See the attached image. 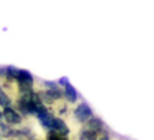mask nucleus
<instances>
[{
	"mask_svg": "<svg viewBox=\"0 0 154 140\" xmlns=\"http://www.w3.org/2000/svg\"><path fill=\"white\" fill-rule=\"evenodd\" d=\"M0 121H3V110L0 109Z\"/></svg>",
	"mask_w": 154,
	"mask_h": 140,
	"instance_id": "nucleus-16",
	"label": "nucleus"
},
{
	"mask_svg": "<svg viewBox=\"0 0 154 140\" xmlns=\"http://www.w3.org/2000/svg\"><path fill=\"white\" fill-rule=\"evenodd\" d=\"M36 93H38V95H39L41 101H42V103H44L47 107H48V106H52V104L55 103V101L51 98V95H50V93H48L47 90H38Z\"/></svg>",
	"mask_w": 154,
	"mask_h": 140,
	"instance_id": "nucleus-8",
	"label": "nucleus"
},
{
	"mask_svg": "<svg viewBox=\"0 0 154 140\" xmlns=\"http://www.w3.org/2000/svg\"><path fill=\"white\" fill-rule=\"evenodd\" d=\"M0 140H3V139H2V137H0Z\"/></svg>",
	"mask_w": 154,
	"mask_h": 140,
	"instance_id": "nucleus-17",
	"label": "nucleus"
},
{
	"mask_svg": "<svg viewBox=\"0 0 154 140\" xmlns=\"http://www.w3.org/2000/svg\"><path fill=\"white\" fill-rule=\"evenodd\" d=\"M12 104H14V100L5 91V88L0 85V106H2V110L6 109V107H12Z\"/></svg>",
	"mask_w": 154,
	"mask_h": 140,
	"instance_id": "nucleus-7",
	"label": "nucleus"
},
{
	"mask_svg": "<svg viewBox=\"0 0 154 140\" xmlns=\"http://www.w3.org/2000/svg\"><path fill=\"white\" fill-rule=\"evenodd\" d=\"M66 112H67V104L64 103V104H61V107H58V113L60 115H64Z\"/></svg>",
	"mask_w": 154,
	"mask_h": 140,
	"instance_id": "nucleus-14",
	"label": "nucleus"
},
{
	"mask_svg": "<svg viewBox=\"0 0 154 140\" xmlns=\"http://www.w3.org/2000/svg\"><path fill=\"white\" fill-rule=\"evenodd\" d=\"M93 116H94V112H93V109L90 107V104L85 103V101H81V103L76 104L75 109H73V118H75V121H76L78 124H81V125H84L85 122H88Z\"/></svg>",
	"mask_w": 154,
	"mask_h": 140,
	"instance_id": "nucleus-1",
	"label": "nucleus"
},
{
	"mask_svg": "<svg viewBox=\"0 0 154 140\" xmlns=\"http://www.w3.org/2000/svg\"><path fill=\"white\" fill-rule=\"evenodd\" d=\"M42 84H44V88H45V90H48V91H55V90H60V87H58L57 81H55V82H54V81H44Z\"/></svg>",
	"mask_w": 154,
	"mask_h": 140,
	"instance_id": "nucleus-10",
	"label": "nucleus"
},
{
	"mask_svg": "<svg viewBox=\"0 0 154 140\" xmlns=\"http://www.w3.org/2000/svg\"><path fill=\"white\" fill-rule=\"evenodd\" d=\"M97 140H111V134H109V131H108V130H105L103 133H100V134L97 136Z\"/></svg>",
	"mask_w": 154,
	"mask_h": 140,
	"instance_id": "nucleus-12",
	"label": "nucleus"
},
{
	"mask_svg": "<svg viewBox=\"0 0 154 140\" xmlns=\"http://www.w3.org/2000/svg\"><path fill=\"white\" fill-rule=\"evenodd\" d=\"M81 128H82V130H87V131H91V133H94V134H97V136L106 130L105 122H103L100 118H97L96 115H94L88 122H85L84 125H81Z\"/></svg>",
	"mask_w": 154,
	"mask_h": 140,
	"instance_id": "nucleus-4",
	"label": "nucleus"
},
{
	"mask_svg": "<svg viewBox=\"0 0 154 140\" xmlns=\"http://www.w3.org/2000/svg\"><path fill=\"white\" fill-rule=\"evenodd\" d=\"M78 140H97V134L81 128V131H79V134H78Z\"/></svg>",
	"mask_w": 154,
	"mask_h": 140,
	"instance_id": "nucleus-9",
	"label": "nucleus"
},
{
	"mask_svg": "<svg viewBox=\"0 0 154 140\" xmlns=\"http://www.w3.org/2000/svg\"><path fill=\"white\" fill-rule=\"evenodd\" d=\"M57 84H58V87L63 90V88H66V87H67L70 82H69V78H67V76H61V78L57 81Z\"/></svg>",
	"mask_w": 154,
	"mask_h": 140,
	"instance_id": "nucleus-11",
	"label": "nucleus"
},
{
	"mask_svg": "<svg viewBox=\"0 0 154 140\" xmlns=\"http://www.w3.org/2000/svg\"><path fill=\"white\" fill-rule=\"evenodd\" d=\"M3 121L11 125V127H17V125H21L24 118L18 113V110L12 106V107H6L3 109Z\"/></svg>",
	"mask_w": 154,
	"mask_h": 140,
	"instance_id": "nucleus-2",
	"label": "nucleus"
},
{
	"mask_svg": "<svg viewBox=\"0 0 154 140\" xmlns=\"http://www.w3.org/2000/svg\"><path fill=\"white\" fill-rule=\"evenodd\" d=\"M58 140H69V137H66V136H60Z\"/></svg>",
	"mask_w": 154,
	"mask_h": 140,
	"instance_id": "nucleus-15",
	"label": "nucleus"
},
{
	"mask_svg": "<svg viewBox=\"0 0 154 140\" xmlns=\"http://www.w3.org/2000/svg\"><path fill=\"white\" fill-rule=\"evenodd\" d=\"M15 84H17V85H24V87H32V88H35V78H33V75H32L29 70L20 69V70H18V76H17V79H15Z\"/></svg>",
	"mask_w": 154,
	"mask_h": 140,
	"instance_id": "nucleus-5",
	"label": "nucleus"
},
{
	"mask_svg": "<svg viewBox=\"0 0 154 140\" xmlns=\"http://www.w3.org/2000/svg\"><path fill=\"white\" fill-rule=\"evenodd\" d=\"M58 134L57 133H52V131H47V136H45V140H58Z\"/></svg>",
	"mask_w": 154,
	"mask_h": 140,
	"instance_id": "nucleus-13",
	"label": "nucleus"
},
{
	"mask_svg": "<svg viewBox=\"0 0 154 140\" xmlns=\"http://www.w3.org/2000/svg\"><path fill=\"white\" fill-rule=\"evenodd\" d=\"M63 93H64V100H66V103H69V104H75V103L78 101V98H79L78 90H76L72 84H69L66 88H63Z\"/></svg>",
	"mask_w": 154,
	"mask_h": 140,
	"instance_id": "nucleus-6",
	"label": "nucleus"
},
{
	"mask_svg": "<svg viewBox=\"0 0 154 140\" xmlns=\"http://www.w3.org/2000/svg\"><path fill=\"white\" fill-rule=\"evenodd\" d=\"M48 131L57 133L58 136H66V137H69V134H70V128H69V125L64 122V119H61V118H58V116H55V118L52 119V122H51V125H50V128H48Z\"/></svg>",
	"mask_w": 154,
	"mask_h": 140,
	"instance_id": "nucleus-3",
	"label": "nucleus"
}]
</instances>
